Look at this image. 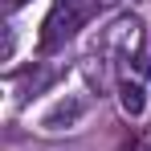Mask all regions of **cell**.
I'll list each match as a JSON object with an SVG mask.
<instances>
[{
    "instance_id": "obj_1",
    "label": "cell",
    "mask_w": 151,
    "mask_h": 151,
    "mask_svg": "<svg viewBox=\"0 0 151 151\" xmlns=\"http://www.w3.org/2000/svg\"><path fill=\"white\" fill-rule=\"evenodd\" d=\"M82 4L78 0H57L53 4V12L45 17V33H41V45L45 49H53V45H61V41H70L78 33V25H82Z\"/></svg>"
},
{
    "instance_id": "obj_2",
    "label": "cell",
    "mask_w": 151,
    "mask_h": 151,
    "mask_svg": "<svg viewBox=\"0 0 151 151\" xmlns=\"http://www.w3.org/2000/svg\"><path fill=\"white\" fill-rule=\"evenodd\" d=\"M82 114H86V98H82V94H70V98H61L49 114L41 119V127H45V131H65V127H74Z\"/></svg>"
},
{
    "instance_id": "obj_3",
    "label": "cell",
    "mask_w": 151,
    "mask_h": 151,
    "mask_svg": "<svg viewBox=\"0 0 151 151\" xmlns=\"http://www.w3.org/2000/svg\"><path fill=\"white\" fill-rule=\"evenodd\" d=\"M119 102H123V110L131 114V119H139V114H143V106H147L143 86H139V82H123V86H119Z\"/></svg>"
},
{
    "instance_id": "obj_4",
    "label": "cell",
    "mask_w": 151,
    "mask_h": 151,
    "mask_svg": "<svg viewBox=\"0 0 151 151\" xmlns=\"http://www.w3.org/2000/svg\"><path fill=\"white\" fill-rule=\"evenodd\" d=\"M29 0H4V12H17V8H25Z\"/></svg>"
}]
</instances>
